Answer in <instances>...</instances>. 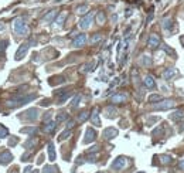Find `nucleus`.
Instances as JSON below:
<instances>
[{
  "label": "nucleus",
  "instance_id": "f257e3e1",
  "mask_svg": "<svg viewBox=\"0 0 184 173\" xmlns=\"http://www.w3.org/2000/svg\"><path fill=\"white\" fill-rule=\"evenodd\" d=\"M34 98H36V95L34 94H31V95H27V96H16L14 100H10L7 101V108H17V107H21V105H24V104L30 102V101H33Z\"/></svg>",
  "mask_w": 184,
  "mask_h": 173
},
{
  "label": "nucleus",
  "instance_id": "f03ea898",
  "mask_svg": "<svg viewBox=\"0 0 184 173\" xmlns=\"http://www.w3.org/2000/svg\"><path fill=\"white\" fill-rule=\"evenodd\" d=\"M13 29H14L17 36H27V34H29V27H27V24L24 23V18L23 17H17L14 22H13Z\"/></svg>",
  "mask_w": 184,
  "mask_h": 173
},
{
  "label": "nucleus",
  "instance_id": "7ed1b4c3",
  "mask_svg": "<svg viewBox=\"0 0 184 173\" xmlns=\"http://www.w3.org/2000/svg\"><path fill=\"white\" fill-rule=\"evenodd\" d=\"M34 41H26V43H23L20 47H18V50L16 51V55H14V58L17 60V61H20V60H23L24 57H26L27 51H29V48H30V44H33Z\"/></svg>",
  "mask_w": 184,
  "mask_h": 173
},
{
  "label": "nucleus",
  "instance_id": "20e7f679",
  "mask_svg": "<svg viewBox=\"0 0 184 173\" xmlns=\"http://www.w3.org/2000/svg\"><path fill=\"white\" fill-rule=\"evenodd\" d=\"M126 165H128V159H126L125 156H119V158H116L113 160V163H112V169L113 170H122Z\"/></svg>",
  "mask_w": 184,
  "mask_h": 173
},
{
  "label": "nucleus",
  "instance_id": "39448f33",
  "mask_svg": "<svg viewBox=\"0 0 184 173\" xmlns=\"http://www.w3.org/2000/svg\"><path fill=\"white\" fill-rule=\"evenodd\" d=\"M92 20H94V13H89V14H86L85 17L81 18L79 27H81L82 30H88L89 27H91V24H92Z\"/></svg>",
  "mask_w": 184,
  "mask_h": 173
},
{
  "label": "nucleus",
  "instance_id": "423d86ee",
  "mask_svg": "<svg viewBox=\"0 0 184 173\" xmlns=\"http://www.w3.org/2000/svg\"><path fill=\"white\" fill-rule=\"evenodd\" d=\"M174 105H176V102H174L173 100H166V101H162V102H159L155 105V109H170V108H173Z\"/></svg>",
  "mask_w": 184,
  "mask_h": 173
},
{
  "label": "nucleus",
  "instance_id": "0eeeda50",
  "mask_svg": "<svg viewBox=\"0 0 184 173\" xmlns=\"http://www.w3.org/2000/svg\"><path fill=\"white\" fill-rule=\"evenodd\" d=\"M24 118H26L27 121H36V119L38 118V109H37V108H30V109H27L26 112H24Z\"/></svg>",
  "mask_w": 184,
  "mask_h": 173
},
{
  "label": "nucleus",
  "instance_id": "6e6552de",
  "mask_svg": "<svg viewBox=\"0 0 184 173\" xmlns=\"http://www.w3.org/2000/svg\"><path fill=\"white\" fill-rule=\"evenodd\" d=\"M147 45L151 48H157L159 45H160V37L157 36V34H150V37H149V41H147Z\"/></svg>",
  "mask_w": 184,
  "mask_h": 173
},
{
  "label": "nucleus",
  "instance_id": "1a4fd4ad",
  "mask_svg": "<svg viewBox=\"0 0 184 173\" xmlns=\"http://www.w3.org/2000/svg\"><path fill=\"white\" fill-rule=\"evenodd\" d=\"M95 138H96V132L92 128H88V129H86V132H85L84 144H91V142L95 140Z\"/></svg>",
  "mask_w": 184,
  "mask_h": 173
},
{
  "label": "nucleus",
  "instance_id": "9d476101",
  "mask_svg": "<svg viewBox=\"0 0 184 173\" xmlns=\"http://www.w3.org/2000/svg\"><path fill=\"white\" fill-rule=\"evenodd\" d=\"M11 160H13V155L9 151H4L0 153V163L2 165H9Z\"/></svg>",
  "mask_w": 184,
  "mask_h": 173
},
{
  "label": "nucleus",
  "instance_id": "9b49d317",
  "mask_svg": "<svg viewBox=\"0 0 184 173\" xmlns=\"http://www.w3.org/2000/svg\"><path fill=\"white\" fill-rule=\"evenodd\" d=\"M118 136V129L115 128H106L105 131H103V138L105 139H113V138Z\"/></svg>",
  "mask_w": 184,
  "mask_h": 173
},
{
  "label": "nucleus",
  "instance_id": "f8f14e48",
  "mask_svg": "<svg viewBox=\"0 0 184 173\" xmlns=\"http://www.w3.org/2000/svg\"><path fill=\"white\" fill-rule=\"evenodd\" d=\"M85 43H86V36H85V34H79V36H77L75 38H74L72 45L79 48V47H82Z\"/></svg>",
  "mask_w": 184,
  "mask_h": 173
},
{
  "label": "nucleus",
  "instance_id": "ddd939ff",
  "mask_svg": "<svg viewBox=\"0 0 184 173\" xmlns=\"http://www.w3.org/2000/svg\"><path fill=\"white\" fill-rule=\"evenodd\" d=\"M99 109L98 108H94V111H92V115H91V121L92 124L95 126H101V119H99Z\"/></svg>",
  "mask_w": 184,
  "mask_h": 173
},
{
  "label": "nucleus",
  "instance_id": "4468645a",
  "mask_svg": "<svg viewBox=\"0 0 184 173\" xmlns=\"http://www.w3.org/2000/svg\"><path fill=\"white\" fill-rule=\"evenodd\" d=\"M143 82H144V85H146L149 89H153L156 87V81H155V78L151 77V75H146L144 80H143Z\"/></svg>",
  "mask_w": 184,
  "mask_h": 173
},
{
  "label": "nucleus",
  "instance_id": "2eb2a0df",
  "mask_svg": "<svg viewBox=\"0 0 184 173\" xmlns=\"http://www.w3.org/2000/svg\"><path fill=\"white\" fill-rule=\"evenodd\" d=\"M126 100H128V96L125 95V94H116V95H113L112 98H110V101L113 104H119V102H126Z\"/></svg>",
  "mask_w": 184,
  "mask_h": 173
},
{
  "label": "nucleus",
  "instance_id": "dca6fc26",
  "mask_svg": "<svg viewBox=\"0 0 184 173\" xmlns=\"http://www.w3.org/2000/svg\"><path fill=\"white\" fill-rule=\"evenodd\" d=\"M139 63H140V65H144V67H149V65H151V57L150 55H142L140 57V60H139Z\"/></svg>",
  "mask_w": 184,
  "mask_h": 173
},
{
  "label": "nucleus",
  "instance_id": "f3484780",
  "mask_svg": "<svg viewBox=\"0 0 184 173\" xmlns=\"http://www.w3.org/2000/svg\"><path fill=\"white\" fill-rule=\"evenodd\" d=\"M55 16H57V10H51L50 13H47V14L43 17V22L44 23H51L55 18Z\"/></svg>",
  "mask_w": 184,
  "mask_h": 173
},
{
  "label": "nucleus",
  "instance_id": "a211bd4d",
  "mask_svg": "<svg viewBox=\"0 0 184 173\" xmlns=\"http://www.w3.org/2000/svg\"><path fill=\"white\" fill-rule=\"evenodd\" d=\"M174 75H176V70H174V68H167V70L163 73V78H164V80H171Z\"/></svg>",
  "mask_w": 184,
  "mask_h": 173
},
{
  "label": "nucleus",
  "instance_id": "6ab92c4d",
  "mask_svg": "<svg viewBox=\"0 0 184 173\" xmlns=\"http://www.w3.org/2000/svg\"><path fill=\"white\" fill-rule=\"evenodd\" d=\"M48 158H50L51 162L55 160V149H54V144H52V142L48 144Z\"/></svg>",
  "mask_w": 184,
  "mask_h": 173
},
{
  "label": "nucleus",
  "instance_id": "aec40b11",
  "mask_svg": "<svg viewBox=\"0 0 184 173\" xmlns=\"http://www.w3.org/2000/svg\"><path fill=\"white\" fill-rule=\"evenodd\" d=\"M162 26L164 30H171V26H173V23H171V18L170 17H164L162 20Z\"/></svg>",
  "mask_w": 184,
  "mask_h": 173
},
{
  "label": "nucleus",
  "instance_id": "412c9836",
  "mask_svg": "<svg viewBox=\"0 0 184 173\" xmlns=\"http://www.w3.org/2000/svg\"><path fill=\"white\" fill-rule=\"evenodd\" d=\"M57 128V122L50 121L47 125L44 126V132H54V129Z\"/></svg>",
  "mask_w": 184,
  "mask_h": 173
},
{
  "label": "nucleus",
  "instance_id": "4be33fe9",
  "mask_svg": "<svg viewBox=\"0 0 184 173\" xmlns=\"http://www.w3.org/2000/svg\"><path fill=\"white\" fill-rule=\"evenodd\" d=\"M160 162H162L163 165H169V163L173 162V159H171V156H169V155H162L160 156Z\"/></svg>",
  "mask_w": 184,
  "mask_h": 173
},
{
  "label": "nucleus",
  "instance_id": "5701e85b",
  "mask_svg": "<svg viewBox=\"0 0 184 173\" xmlns=\"http://www.w3.org/2000/svg\"><path fill=\"white\" fill-rule=\"evenodd\" d=\"M70 135H71V129H65V131H64L63 133H61V135H59L58 136V140L59 142H61V140H65V139H68V138H70Z\"/></svg>",
  "mask_w": 184,
  "mask_h": 173
},
{
  "label": "nucleus",
  "instance_id": "b1692460",
  "mask_svg": "<svg viewBox=\"0 0 184 173\" xmlns=\"http://www.w3.org/2000/svg\"><path fill=\"white\" fill-rule=\"evenodd\" d=\"M105 114H106V116L112 118V116H115V114H116V108L115 107H108L106 109H105Z\"/></svg>",
  "mask_w": 184,
  "mask_h": 173
},
{
  "label": "nucleus",
  "instance_id": "393cba45",
  "mask_svg": "<svg viewBox=\"0 0 184 173\" xmlns=\"http://www.w3.org/2000/svg\"><path fill=\"white\" fill-rule=\"evenodd\" d=\"M88 118H89V114L86 112V111H84V112H81V114L78 115V122H84Z\"/></svg>",
  "mask_w": 184,
  "mask_h": 173
},
{
  "label": "nucleus",
  "instance_id": "a878e982",
  "mask_svg": "<svg viewBox=\"0 0 184 173\" xmlns=\"http://www.w3.org/2000/svg\"><path fill=\"white\" fill-rule=\"evenodd\" d=\"M65 17H67V13H65V11H64L61 16H58L57 22H55V23H57V26H63V23H64V20H65Z\"/></svg>",
  "mask_w": 184,
  "mask_h": 173
},
{
  "label": "nucleus",
  "instance_id": "bb28decb",
  "mask_svg": "<svg viewBox=\"0 0 184 173\" xmlns=\"http://www.w3.org/2000/svg\"><path fill=\"white\" fill-rule=\"evenodd\" d=\"M9 135V129L6 126H2L0 125V138H6Z\"/></svg>",
  "mask_w": 184,
  "mask_h": 173
},
{
  "label": "nucleus",
  "instance_id": "cd10ccee",
  "mask_svg": "<svg viewBox=\"0 0 184 173\" xmlns=\"http://www.w3.org/2000/svg\"><path fill=\"white\" fill-rule=\"evenodd\" d=\"M96 20H98V23H99V24L105 23V13H103V11H99V13L96 14Z\"/></svg>",
  "mask_w": 184,
  "mask_h": 173
},
{
  "label": "nucleus",
  "instance_id": "c85d7f7f",
  "mask_svg": "<svg viewBox=\"0 0 184 173\" xmlns=\"http://www.w3.org/2000/svg\"><path fill=\"white\" fill-rule=\"evenodd\" d=\"M79 101H81V95L78 94V95L75 96V98H74L72 102H71V107H72V108H77L78 105H79Z\"/></svg>",
  "mask_w": 184,
  "mask_h": 173
},
{
  "label": "nucleus",
  "instance_id": "c756f323",
  "mask_svg": "<svg viewBox=\"0 0 184 173\" xmlns=\"http://www.w3.org/2000/svg\"><path fill=\"white\" fill-rule=\"evenodd\" d=\"M55 172H57L55 166H45L44 170H43V173H55Z\"/></svg>",
  "mask_w": 184,
  "mask_h": 173
},
{
  "label": "nucleus",
  "instance_id": "7c9ffc66",
  "mask_svg": "<svg viewBox=\"0 0 184 173\" xmlns=\"http://www.w3.org/2000/svg\"><path fill=\"white\" fill-rule=\"evenodd\" d=\"M183 116H184V112H183V111H177V112H174V115H171V118L176 119V121H177V119H181Z\"/></svg>",
  "mask_w": 184,
  "mask_h": 173
},
{
  "label": "nucleus",
  "instance_id": "2f4dec72",
  "mask_svg": "<svg viewBox=\"0 0 184 173\" xmlns=\"http://www.w3.org/2000/svg\"><path fill=\"white\" fill-rule=\"evenodd\" d=\"M67 118H68V115H67L65 112H59L58 116H57V122H63V121H65Z\"/></svg>",
  "mask_w": 184,
  "mask_h": 173
},
{
  "label": "nucleus",
  "instance_id": "473e14b6",
  "mask_svg": "<svg viewBox=\"0 0 184 173\" xmlns=\"http://www.w3.org/2000/svg\"><path fill=\"white\" fill-rule=\"evenodd\" d=\"M37 131V128H23L21 132L23 133H29V135H31V133H34Z\"/></svg>",
  "mask_w": 184,
  "mask_h": 173
},
{
  "label": "nucleus",
  "instance_id": "72a5a7b5",
  "mask_svg": "<svg viewBox=\"0 0 184 173\" xmlns=\"http://www.w3.org/2000/svg\"><path fill=\"white\" fill-rule=\"evenodd\" d=\"M86 11H88V6H79V7L77 9V13H79V14H84Z\"/></svg>",
  "mask_w": 184,
  "mask_h": 173
},
{
  "label": "nucleus",
  "instance_id": "f704fd0d",
  "mask_svg": "<svg viewBox=\"0 0 184 173\" xmlns=\"http://www.w3.org/2000/svg\"><path fill=\"white\" fill-rule=\"evenodd\" d=\"M149 101H150V102H155V101H162V96H160V95H156V94H153V95L149 96Z\"/></svg>",
  "mask_w": 184,
  "mask_h": 173
},
{
  "label": "nucleus",
  "instance_id": "c9c22d12",
  "mask_svg": "<svg viewBox=\"0 0 184 173\" xmlns=\"http://www.w3.org/2000/svg\"><path fill=\"white\" fill-rule=\"evenodd\" d=\"M36 144H37L36 139H30V140H27L26 144H24V146H26V147H30V146H34Z\"/></svg>",
  "mask_w": 184,
  "mask_h": 173
},
{
  "label": "nucleus",
  "instance_id": "e433bc0d",
  "mask_svg": "<svg viewBox=\"0 0 184 173\" xmlns=\"http://www.w3.org/2000/svg\"><path fill=\"white\" fill-rule=\"evenodd\" d=\"M92 67H94V63L86 64V65L84 67V70H82V73H88V71H91V70H92Z\"/></svg>",
  "mask_w": 184,
  "mask_h": 173
},
{
  "label": "nucleus",
  "instance_id": "4c0bfd02",
  "mask_svg": "<svg viewBox=\"0 0 184 173\" xmlns=\"http://www.w3.org/2000/svg\"><path fill=\"white\" fill-rule=\"evenodd\" d=\"M7 47V41H0V53H3Z\"/></svg>",
  "mask_w": 184,
  "mask_h": 173
},
{
  "label": "nucleus",
  "instance_id": "58836bf2",
  "mask_svg": "<svg viewBox=\"0 0 184 173\" xmlns=\"http://www.w3.org/2000/svg\"><path fill=\"white\" fill-rule=\"evenodd\" d=\"M101 40V36H99V34H96V36H94V37H92V43H96V41H99Z\"/></svg>",
  "mask_w": 184,
  "mask_h": 173
},
{
  "label": "nucleus",
  "instance_id": "ea45409f",
  "mask_svg": "<svg viewBox=\"0 0 184 173\" xmlns=\"http://www.w3.org/2000/svg\"><path fill=\"white\" fill-rule=\"evenodd\" d=\"M99 151V147L98 146H92L91 149H88V153H92V152H98Z\"/></svg>",
  "mask_w": 184,
  "mask_h": 173
},
{
  "label": "nucleus",
  "instance_id": "a19ab883",
  "mask_svg": "<svg viewBox=\"0 0 184 173\" xmlns=\"http://www.w3.org/2000/svg\"><path fill=\"white\" fill-rule=\"evenodd\" d=\"M48 119H51V112H47V114H45V115H44V121H45V122H47V121H48Z\"/></svg>",
  "mask_w": 184,
  "mask_h": 173
},
{
  "label": "nucleus",
  "instance_id": "79ce46f5",
  "mask_svg": "<svg viewBox=\"0 0 184 173\" xmlns=\"http://www.w3.org/2000/svg\"><path fill=\"white\" fill-rule=\"evenodd\" d=\"M31 170H33V167H31V166H27L26 169H24V173H31Z\"/></svg>",
  "mask_w": 184,
  "mask_h": 173
},
{
  "label": "nucleus",
  "instance_id": "37998d69",
  "mask_svg": "<svg viewBox=\"0 0 184 173\" xmlns=\"http://www.w3.org/2000/svg\"><path fill=\"white\" fill-rule=\"evenodd\" d=\"M74 126V121H70L68 124H67V129H71Z\"/></svg>",
  "mask_w": 184,
  "mask_h": 173
},
{
  "label": "nucleus",
  "instance_id": "c03bdc74",
  "mask_svg": "<svg viewBox=\"0 0 184 173\" xmlns=\"http://www.w3.org/2000/svg\"><path fill=\"white\" fill-rule=\"evenodd\" d=\"M178 169L184 170V160H181V162H178Z\"/></svg>",
  "mask_w": 184,
  "mask_h": 173
},
{
  "label": "nucleus",
  "instance_id": "a18cd8bd",
  "mask_svg": "<svg viewBox=\"0 0 184 173\" xmlns=\"http://www.w3.org/2000/svg\"><path fill=\"white\" fill-rule=\"evenodd\" d=\"M10 145H14V144H17V139H10V142H9Z\"/></svg>",
  "mask_w": 184,
  "mask_h": 173
},
{
  "label": "nucleus",
  "instance_id": "49530a36",
  "mask_svg": "<svg viewBox=\"0 0 184 173\" xmlns=\"http://www.w3.org/2000/svg\"><path fill=\"white\" fill-rule=\"evenodd\" d=\"M6 29V26H4V23H0V31H2V30H4Z\"/></svg>",
  "mask_w": 184,
  "mask_h": 173
},
{
  "label": "nucleus",
  "instance_id": "de8ad7c7",
  "mask_svg": "<svg viewBox=\"0 0 184 173\" xmlns=\"http://www.w3.org/2000/svg\"><path fill=\"white\" fill-rule=\"evenodd\" d=\"M11 170H13V172H11V173H18V172H17V170H18L17 167H16V169H11Z\"/></svg>",
  "mask_w": 184,
  "mask_h": 173
},
{
  "label": "nucleus",
  "instance_id": "09e8293b",
  "mask_svg": "<svg viewBox=\"0 0 184 173\" xmlns=\"http://www.w3.org/2000/svg\"><path fill=\"white\" fill-rule=\"evenodd\" d=\"M98 173H106V172H98Z\"/></svg>",
  "mask_w": 184,
  "mask_h": 173
},
{
  "label": "nucleus",
  "instance_id": "8fccbe9b",
  "mask_svg": "<svg viewBox=\"0 0 184 173\" xmlns=\"http://www.w3.org/2000/svg\"><path fill=\"white\" fill-rule=\"evenodd\" d=\"M137 173H144V172H137Z\"/></svg>",
  "mask_w": 184,
  "mask_h": 173
}]
</instances>
